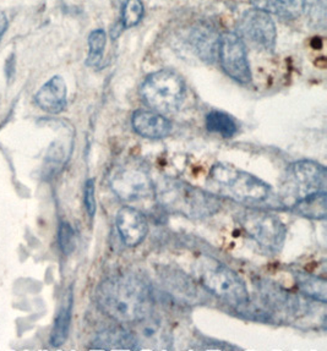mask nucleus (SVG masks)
I'll return each mask as SVG.
<instances>
[{"mask_svg":"<svg viewBox=\"0 0 327 351\" xmlns=\"http://www.w3.org/2000/svg\"><path fill=\"white\" fill-rule=\"evenodd\" d=\"M96 302L103 313L120 323L139 322L153 311L151 290L131 276L104 279L97 287Z\"/></svg>","mask_w":327,"mask_h":351,"instance_id":"obj_1","label":"nucleus"},{"mask_svg":"<svg viewBox=\"0 0 327 351\" xmlns=\"http://www.w3.org/2000/svg\"><path fill=\"white\" fill-rule=\"evenodd\" d=\"M153 195L162 208L190 219L207 218L221 208L216 195L178 179L159 180Z\"/></svg>","mask_w":327,"mask_h":351,"instance_id":"obj_2","label":"nucleus"},{"mask_svg":"<svg viewBox=\"0 0 327 351\" xmlns=\"http://www.w3.org/2000/svg\"><path fill=\"white\" fill-rule=\"evenodd\" d=\"M209 180L216 193L239 204H262L271 196L269 184L232 165H214L210 170Z\"/></svg>","mask_w":327,"mask_h":351,"instance_id":"obj_3","label":"nucleus"},{"mask_svg":"<svg viewBox=\"0 0 327 351\" xmlns=\"http://www.w3.org/2000/svg\"><path fill=\"white\" fill-rule=\"evenodd\" d=\"M196 277L205 289L227 304L233 306L248 304V289L242 278L218 261L209 257L200 261Z\"/></svg>","mask_w":327,"mask_h":351,"instance_id":"obj_4","label":"nucleus"},{"mask_svg":"<svg viewBox=\"0 0 327 351\" xmlns=\"http://www.w3.org/2000/svg\"><path fill=\"white\" fill-rule=\"evenodd\" d=\"M185 84L179 74L164 69L148 75L140 88L142 99L155 112H177L185 98Z\"/></svg>","mask_w":327,"mask_h":351,"instance_id":"obj_5","label":"nucleus"},{"mask_svg":"<svg viewBox=\"0 0 327 351\" xmlns=\"http://www.w3.org/2000/svg\"><path fill=\"white\" fill-rule=\"evenodd\" d=\"M238 221L244 232L266 252L276 254L282 249L287 229L277 215L265 210H247L239 215Z\"/></svg>","mask_w":327,"mask_h":351,"instance_id":"obj_6","label":"nucleus"},{"mask_svg":"<svg viewBox=\"0 0 327 351\" xmlns=\"http://www.w3.org/2000/svg\"><path fill=\"white\" fill-rule=\"evenodd\" d=\"M238 36L259 51H272L276 46V25L270 14L260 9H250L243 14L237 23Z\"/></svg>","mask_w":327,"mask_h":351,"instance_id":"obj_7","label":"nucleus"},{"mask_svg":"<svg viewBox=\"0 0 327 351\" xmlns=\"http://www.w3.org/2000/svg\"><path fill=\"white\" fill-rule=\"evenodd\" d=\"M111 189L125 202H135L153 196L155 185L150 173L142 165H128L111 176Z\"/></svg>","mask_w":327,"mask_h":351,"instance_id":"obj_8","label":"nucleus"},{"mask_svg":"<svg viewBox=\"0 0 327 351\" xmlns=\"http://www.w3.org/2000/svg\"><path fill=\"white\" fill-rule=\"evenodd\" d=\"M221 65L228 76L240 84L251 81L247 47L237 34L226 32L218 40Z\"/></svg>","mask_w":327,"mask_h":351,"instance_id":"obj_9","label":"nucleus"},{"mask_svg":"<svg viewBox=\"0 0 327 351\" xmlns=\"http://www.w3.org/2000/svg\"><path fill=\"white\" fill-rule=\"evenodd\" d=\"M289 180L302 199L306 195L326 193L327 171L324 165L314 160H299L291 165L288 170Z\"/></svg>","mask_w":327,"mask_h":351,"instance_id":"obj_10","label":"nucleus"},{"mask_svg":"<svg viewBox=\"0 0 327 351\" xmlns=\"http://www.w3.org/2000/svg\"><path fill=\"white\" fill-rule=\"evenodd\" d=\"M136 329L133 332L139 350L142 349H170L172 343L170 333L164 323L151 313L142 321L136 322Z\"/></svg>","mask_w":327,"mask_h":351,"instance_id":"obj_11","label":"nucleus"},{"mask_svg":"<svg viewBox=\"0 0 327 351\" xmlns=\"http://www.w3.org/2000/svg\"><path fill=\"white\" fill-rule=\"evenodd\" d=\"M117 228L126 246L142 244L148 232L146 217L133 207H122L117 213Z\"/></svg>","mask_w":327,"mask_h":351,"instance_id":"obj_12","label":"nucleus"},{"mask_svg":"<svg viewBox=\"0 0 327 351\" xmlns=\"http://www.w3.org/2000/svg\"><path fill=\"white\" fill-rule=\"evenodd\" d=\"M68 90L62 76H53L41 87L34 96V102L49 114H60L68 106Z\"/></svg>","mask_w":327,"mask_h":351,"instance_id":"obj_13","label":"nucleus"},{"mask_svg":"<svg viewBox=\"0 0 327 351\" xmlns=\"http://www.w3.org/2000/svg\"><path fill=\"white\" fill-rule=\"evenodd\" d=\"M131 124L136 134L146 138H164L170 135L172 124L164 115L151 110H136L133 114Z\"/></svg>","mask_w":327,"mask_h":351,"instance_id":"obj_14","label":"nucleus"},{"mask_svg":"<svg viewBox=\"0 0 327 351\" xmlns=\"http://www.w3.org/2000/svg\"><path fill=\"white\" fill-rule=\"evenodd\" d=\"M90 350H139L133 332L123 328H108L91 341Z\"/></svg>","mask_w":327,"mask_h":351,"instance_id":"obj_15","label":"nucleus"},{"mask_svg":"<svg viewBox=\"0 0 327 351\" xmlns=\"http://www.w3.org/2000/svg\"><path fill=\"white\" fill-rule=\"evenodd\" d=\"M256 9L283 19H295L304 12V0H250Z\"/></svg>","mask_w":327,"mask_h":351,"instance_id":"obj_16","label":"nucleus"},{"mask_svg":"<svg viewBox=\"0 0 327 351\" xmlns=\"http://www.w3.org/2000/svg\"><path fill=\"white\" fill-rule=\"evenodd\" d=\"M292 210L309 219H325L327 215L326 193H311L297 199L292 206Z\"/></svg>","mask_w":327,"mask_h":351,"instance_id":"obj_17","label":"nucleus"},{"mask_svg":"<svg viewBox=\"0 0 327 351\" xmlns=\"http://www.w3.org/2000/svg\"><path fill=\"white\" fill-rule=\"evenodd\" d=\"M71 312H73V294L70 291L67 295V300L63 304L54 321L51 338H49L52 346L59 348L64 346L65 341L68 340L70 324H71Z\"/></svg>","mask_w":327,"mask_h":351,"instance_id":"obj_18","label":"nucleus"},{"mask_svg":"<svg viewBox=\"0 0 327 351\" xmlns=\"http://www.w3.org/2000/svg\"><path fill=\"white\" fill-rule=\"evenodd\" d=\"M294 278L300 293L309 296L313 300L326 304L327 283L324 278L309 273L300 272L294 274Z\"/></svg>","mask_w":327,"mask_h":351,"instance_id":"obj_19","label":"nucleus"},{"mask_svg":"<svg viewBox=\"0 0 327 351\" xmlns=\"http://www.w3.org/2000/svg\"><path fill=\"white\" fill-rule=\"evenodd\" d=\"M206 128L210 132L218 134L225 138H231L237 134L238 126L232 117L223 112L214 110L206 117Z\"/></svg>","mask_w":327,"mask_h":351,"instance_id":"obj_20","label":"nucleus"},{"mask_svg":"<svg viewBox=\"0 0 327 351\" xmlns=\"http://www.w3.org/2000/svg\"><path fill=\"white\" fill-rule=\"evenodd\" d=\"M107 45V34L102 29H95L89 36V56L86 64L89 66H98L103 58L104 48Z\"/></svg>","mask_w":327,"mask_h":351,"instance_id":"obj_21","label":"nucleus"},{"mask_svg":"<svg viewBox=\"0 0 327 351\" xmlns=\"http://www.w3.org/2000/svg\"><path fill=\"white\" fill-rule=\"evenodd\" d=\"M144 12L145 8L142 0H126L123 6L120 25L123 26V29L134 27L142 21Z\"/></svg>","mask_w":327,"mask_h":351,"instance_id":"obj_22","label":"nucleus"},{"mask_svg":"<svg viewBox=\"0 0 327 351\" xmlns=\"http://www.w3.org/2000/svg\"><path fill=\"white\" fill-rule=\"evenodd\" d=\"M58 244L65 256H70L76 247V234L68 221H62L58 229Z\"/></svg>","mask_w":327,"mask_h":351,"instance_id":"obj_23","label":"nucleus"},{"mask_svg":"<svg viewBox=\"0 0 327 351\" xmlns=\"http://www.w3.org/2000/svg\"><path fill=\"white\" fill-rule=\"evenodd\" d=\"M311 17V23L315 25H325L326 19V4L325 0H304V12Z\"/></svg>","mask_w":327,"mask_h":351,"instance_id":"obj_24","label":"nucleus"},{"mask_svg":"<svg viewBox=\"0 0 327 351\" xmlns=\"http://www.w3.org/2000/svg\"><path fill=\"white\" fill-rule=\"evenodd\" d=\"M84 204H85L87 215L93 218L96 215L97 204L95 197V179H89L84 189Z\"/></svg>","mask_w":327,"mask_h":351,"instance_id":"obj_25","label":"nucleus"},{"mask_svg":"<svg viewBox=\"0 0 327 351\" xmlns=\"http://www.w3.org/2000/svg\"><path fill=\"white\" fill-rule=\"evenodd\" d=\"M15 64H16L15 54H12L10 57L8 58V62H6L5 73L8 80H12L15 75Z\"/></svg>","mask_w":327,"mask_h":351,"instance_id":"obj_26","label":"nucleus"},{"mask_svg":"<svg viewBox=\"0 0 327 351\" xmlns=\"http://www.w3.org/2000/svg\"><path fill=\"white\" fill-rule=\"evenodd\" d=\"M9 26V21H8V17L3 12H0V40H3L4 34H5L6 29Z\"/></svg>","mask_w":327,"mask_h":351,"instance_id":"obj_27","label":"nucleus"}]
</instances>
